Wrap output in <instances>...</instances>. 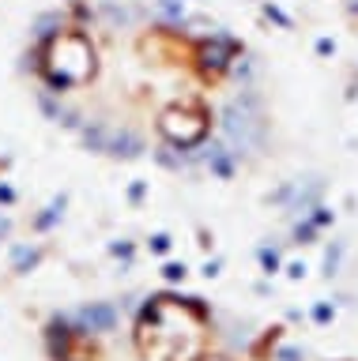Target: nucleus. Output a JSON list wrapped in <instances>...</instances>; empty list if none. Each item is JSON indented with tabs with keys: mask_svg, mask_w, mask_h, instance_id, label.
<instances>
[{
	"mask_svg": "<svg viewBox=\"0 0 358 361\" xmlns=\"http://www.w3.org/2000/svg\"><path fill=\"white\" fill-rule=\"evenodd\" d=\"M19 72L42 121L102 162L230 177L264 143L241 42L159 0H61Z\"/></svg>",
	"mask_w": 358,
	"mask_h": 361,
	"instance_id": "f257e3e1",
	"label": "nucleus"
},
{
	"mask_svg": "<svg viewBox=\"0 0 358 361\" xmlns=\"http://www.w3.org/2000/svg\"><path fill=\"white\" fill-rule=\"evenodd\" d=\"M42 361H256L241 320L174 286H129L64 301L38 324ZM268 361H306L279 346Z\"/></svg>",
	"mask_w": 358,
	"mask_h": 361,
	"instance_id": "f03ea898",
	"label": "nucleus"
}]
</instances>
